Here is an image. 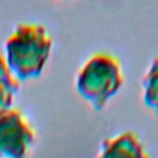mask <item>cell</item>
I'll return each mask as SVG.
<instances>
[{"mask_svg": "<svg viewBox=\"0 0 158 158\" xmlns=\"http://www.w3.org/2000/svg\"><path fill=\"white\" fill-rule=\"evenodd\" d=\"M20 88V80L7 67L5 53L0 49V111L10 109L14 95Z\"/></svg>", "mask_w": 158, "mask_h": 158, "instance_id": "5b68a950", "label": "cell"}, {"mask_svg": "<svg viewBox=\"0 0 158 158\" xmlns=\"http://www.w3.org/2000/svg\"><path fill=\"white\" fill-rule=\"evenodd\" d=\"M123 83L121 63L109 52L94 53L79 69L78 93L96 110H101Z\"/></svg>", "mask_w": 158, "mask_h": 158, "instance_id": "7a4b0ae2", "label": "cell"}, {"mask_svg": "<svg viewBox=\"0 0 158 158\" xmlns=\"http://www.w3.org/2000/svg\"><path fill=\"white\" fill-rule=\"evenodd\" d=\"M52 37L40 23H19L5 43L9 69L19 80L37 77L51 52Z\"/></svg>", "mask_w": 158, "mask_h": 158, "instance_id": "6da1fadb", "label": "cell"}, {"mask_svg": "<svg viewBox=\"0 0 158 158\" xmlns=\"http://www.w3.org/2000/svg\"><path fill=\"white\" fill-rule=\"evenodd\" d=\"M142 86L146 105L158 114V56L152 60L143 78Z\"/></svg>", "mask_w": 158, "mask_h": 158, "instance_id": "8992f818", "label": "cell"}, {"mask_svg": "<svg viewBox=\"0 0 158 158\" xmlns=\"http://www.w3.org/2000/svg\"><path fill=\"white\" fill-rule=\"evenodd\" d=\"M35 130L19 107L0 111V158H26Z\"/></svg>", "mask_w": 158, "mask_h": 158, "instance_id": "3957f363", "label": "cell"}, {"mask_svg": "<svg viewBox=\"0 0 158 158\" xmlns=\"http://www.w3.org/2000/svg\"><path fill=\"white\" fill-rule=\"evenodd\" d=\"M96 158H149V156L137 135L132 131H125L106 138Z\"/></svg>", "mask_w": 158, "mask_h": 158, "instance_id": "277c9868", "label": "cell"}]
</instances>
